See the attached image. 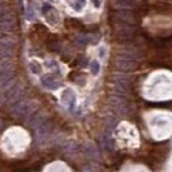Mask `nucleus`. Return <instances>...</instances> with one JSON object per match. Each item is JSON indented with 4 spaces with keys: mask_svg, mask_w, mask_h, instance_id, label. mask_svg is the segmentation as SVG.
I'll return each instance as SVG.
<instances>
[{
    "mask_svg": "<svg viewBox=\"0 0 172 172\" xmlns=\"http://www.w3.org/2000/svg\"><path fill=\"white\" fill-rule=\"evenodd\" d=\"M155 9L158 12H163V13H170L172 12V6L167 3H159L158 6H155Z\"/></svg>",
    "mask_w": 172,
    "mask_h": 172,
    "instance_id": "1",
    "label": "nucleus"
}]
</instances>
